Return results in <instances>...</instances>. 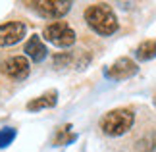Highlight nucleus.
Segmentation results:
<instances>
[{"label":"nucleus","instance_id":"obj_2","mask_svg":"<svg viewBox=\"0 0 156 152\" xmlns=\"http://www.w3.org/2000/svg\"><path fill=\"white\" fill-rule=\"evenodd\" d=\"M135 123V114L129 108H118V110H110L104 114V118L100 119V129L102 133L110 137H119L123 133H127Z\"/></svg>","mask_w":156,"mask_h":152},{"label":"nucleus","instance_id":"obj_13","mask_svg":"<svg viewBox=\"0 0 156 152\" xmlns=\"http://www.w3.org/2000/svg\"><path fill=\"white\" fill-rule=\"evenodd\" d=\"M68 62H69V54H66V56H54V65L68 64Z\"/></svg>","mask_w":156,"mask_h":152},{"label":"nucleus","instance_id":"obj_8","mask_svg":"<svg viewBox=\"0 0 156 152\" xmlns=\"http://www.w3.org/2000/svg\"><path fill=\"white\" fill-rule=\"evenodd\" d=\"M23 52H25V56L31 58L35 64L43 62V60L46 58V54H48V50H46V44L43 42V39H41L39 35H31V37H29V41L25 42Z\"/></svg>","mask_w":156,"mask_h":152},{"label":"nucleus","instance_id":"obj_7","mask_svg":"<svg viewBox=\"0 0 156 152\" xmlns=\"http://www.w3.org/2000/svg\"><path fill=\"white\" fill-rule=\"evenodd\" d=\"M29 71H31V68H29V60L25 56H12L4 62V73L14 81L27 79Z\"/></svg>","mask_w":156,"mask_h":152},{"label":"nucleus","instance_id":"obj_9","mask_svg":"<svg viewBox=\"0 0 156 152\" xmlns=\"http://www.w3.org/2000/svg\"><path fill=\"white\" fill-rule=\"evenodd\" d=\"M56 104H58V93L56 90H48V93L41 94L39 98H33L27 104V110L29 112H39V110H44V108H54Z\"/></svg>","mask_w":156,"mask_h":152},{"label":"nucleus","instance_id":"obj_12","mask_svg":"<svg viewBox=\"0 0 156 152\" xmlns=\"http://www.w3.org/2000/svg\"><path fill=\"white\" fill-rule=\"evenodd\" d=\"M16 135H17V131L14 127H4V129H0V148L10 147V144L14 143Z\"/></svg>","mask_w":156,"mask_h":152},{"label":"nucleus","instance_id":"obj_1","mask_svg":"<svg viewBox=\"0 0 156 152\" xmlns=\"http://www.w3.org/2000/svg\"><path fill=\"white\" fill-rule=\"evenodd\" d=\"M85 19L89 27L100 37H110L118 31L119 23L110 4H93L85 10Z\"/></svg>","mask_w":156,"mask_h":152},{"label":"nucleus","instance_id":"obj_11","mask_svg":"<svg viewBox=\"0 0 156 152\" xmlns=\"http://www.w3.org/2000/svg\"><path fill=\"white\" fill-rule=\"evenodd\" d=\"M77 139V135H73L71 133V125H64V127H60L58 133H56V137H54V144H69V143H73Z\"/></svg>","mask_w":156,"mask_h":152},{"label":"nucleus","instance_id":"obj_3","mask_svg":"<svg viewBox=\"0 0 156 152\" xmlns=\"http://www.w3.org/2000/svg\"><path fill=\"white\" fill-rule=\"evenodd\" d=\"M43 39L48 41L54 46L68 48L75 42V31L69 27V23H66V21H52L50 25L44 27Z\"/></svg>","mask_w":156,"mask_h":152},{"label":"nucleus","instance_id":"obj_5","mask_svg":"<svg viewBox=\"0 0 156 152\" xmlns=\"http://www.w3.org/2000/svg\"><path fill=\"white\" fill-rule=\"evenodd\" d=\"M27 33L25 23L21 21H8L0 25V48L4 46H14L17 44Z\"/></svg>","mask_w":156,"mask_h":152},{"label":"nucleus","instance_id":"obj_4","mask_svg":"<svg viewBox=\"0 0 156 152\" xmlns=\"http://www.w3.org/2000/svg\"><path fill=\"white\" fill-rule=\"evenodd\" d=\"M29 6L46 19H58L71 10L69 0H39V2H29Z\"/></svg>","mask_w":156,"mask_h":152},{"label":"nucleus","instance_id":"obj_6","mask_svg":"<svg viewBox=\"0 0 156 152\" xmlns=\"http://www.w3.org/2000/svg\"><path fill=\"white\" fill-rule=\"evenodd\" d=\"M137 73V64L129 58H118L112 65L106 68V77L112 81H123Z\"/></svg>","mask_w":156,"mask_h":152},{"label":"nucleus","instance_id":"obj_10","mask_svg":"<svg viewBox=\"0 0 156 152\" xmlns=\"http://www.w3.org/2000/svg\"><path fill=\"white\" fill-rule=\"evenodd\" d=\"M156 56V39H151V41H145L137 46L135 50V58L141 60V62H147V60H152Z\"/></svg>","mask_w":156,"mask_h":152},{"label":"nucleus","instance_id":"obj_14","mask_svg":"<svg viewBox=\"0 0 156 152\" xmlns=\"http://www.w3.org/2000/svg\"><path fill=\"white\" fill-rule=\"evenodd\" d=\"M154 106H156V96H154Z\"/></svg>","mask_w":156,"mask_h":152}]
</instances>
